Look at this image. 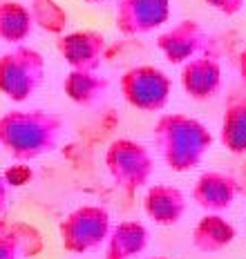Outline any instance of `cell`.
I'll use <instances>...</instances> for the list:
<instances>
[{
	"mask_svg": "<svg viewBox=\"0 0 246 259\" xmlns=\"http://www.w3.org/2000/svg\"><path fill=\"white\" fill-rule=\"evenodd\" d=\"M65 132L63 116L45 110H9L0 116V148L18 163L54 152Z\"/></svg>",
	"mask_w": 246,
	"mask_h": 259,
	"instance_id": "cell-1",
	"label": "cell"
},
{
	"mask_svg": "<svg viewBox=\"0 0 246 259\" xmlns=\"http://www.w3.org/2000/svg\"><path fill=\"white\" fill-rule=\"evenodd\" d=\"M159 154L173 172H188L204 161L213 137L204 123L186 114H163L152 132Z\"/></svg>",
	"mask_w": 246,
	"mask_h": 259,
	"instance_id": "cell-2",
	"label": "cell"
},
{
	"mask_svg": "<svg viewBox=\"0 0 246 259\" xmlns=\"http://www.w3.org/2000/svg\"><path fill=\"white\" fill-rule=\"evenodd\" d=\"M45 76V58L27 45H16L0 54V94L14 103L27 101L40 88Z\"/></svg>",
	"mask_w": 246,
	"mask_h": 259,
	"instance_id": "cell-3",
	"label": "cell"
},
{
	"mask_svg": "<svg viewBox=\"0 0 246 259\" xmlns=\"http://www.w3.org/2000/svg\"><path fill=\"white\" fill-rule=\"evenodd\" d=\"M105 165L116 188L132 194L148 186L154 170L152 154L143 143L132 139H116L105 152Z\"/></svg>",
	"mask_w": 246,
	"mask_h": 259,
	"instance_id": "cell-4",
	"label": "cell"
},
{
	"mask_svg": "<svg viewBox=\"0 0 246 259\" xmlns=\"http://www.w3.org/2000/svg\"><path fill=\"white\" fill-rule=\"evenodd\" d=\"M58 233L67 252L81 255L96 250L103 241H108L112 233L110 212L103 206H81L61 221Z\"/></svg>",
	"mask_w": 246,
	"mask_h": 259,
	"instance_id": "cell-5",
	"label": "cell"
},
{
	"mask_svg": "<svg viewBox=\"0 0 246 259\" xmlns=\"http://www.w3.org/2000/svg\"><path fill=\"white\" fill-rule=\"evenodd\" d=\"M119 90L128 105L141 112H161L173 94V80L154 65L130 67L119 80Z\"/></svg>",
	"mask_w": 246,
	"mask_h": 259,
	"instance_id": "cell-6",
	"label": "cell"
},
{
	"mask_svg": "<svg viewBox=\"0 0 246 259\" xmlns=\"http://www.w3.org/2000/svg\"><path fill=\"white\" fill-rule=\"evenodd\" d=\"M157 47L173 65H184L206 54H217L213 34L197 20H181L179 25L170 27L157 38Z\"/></svg>",
	"mask_w": 246,
	"mask_h": 259,
	"instance_id": "cell-7",
	"label": "cell"
},
{
	"mask_svg": "<svg viewBox=\"0 0 246 259\" xmlns=\"http://www.w3.org/2000/svg\"><path fill=\"white\" fill-rule=\"evenodd\" d=\"M170 0H119L116 29L123 36L150 34L168 23Z\"/></svg>",
	"mask_w": 246,
	"mask_h": 259,
	"instance_id": "cell-8",
	"label": "cell"
},
{
	"mask_svg": "<svg viewBox=\"0 0 246 259\" xmlns=\"http://www.w3.org/2000/svg\"><path fill=\"white\" fill-rule=\"evenodd\" d=\"M56 50L72 69H83V72H96L103 65L108 42L101 31L81 29L72 34H63L56 40Z\"/></svg>",
	"mask_w": 246,
	"mask_h": 259,
	"instance_id": "cell-9",
	"label": "cell"
},
{
	"mask_svg": "<svg viewBox=\"0 0 246 259\" xmlns=\"http://www.w3.org/2000/svg\"><path fill=\"white\" fill-rule=\"evenodd\" d=\"M181 88L195 101H208L222 90V63L217 54L197 56L181 67Z\"/></svg>",
	"mask_w": 246,
	"mask_h": 259,
	"instance_id": "cell-10",
	"label": "cell"
},
{
	"mask_svg": "<svg viewBox=\"0 0 246 259\" xmlns=\"http://www.w3.org/2000/svg\"><path fill=\"white\" fill-rule=\"evenodd\" d=\"M239 186L226 172L208 170L192 186V201L206 212H224L235 203Z\"/></svg>",
	"mask_w": 246,
	"mask_h": 259,
	"instance_id": "cell-11",
	"label": "cell"
},
{
	"mask_svg": "<svg viewBox=\"0 0 246 259\" xmlns=\"http://www.w3.org/2000/svg\"><path fill=\"white\" fill-rule=\"evenodd\" d=\"M188 201L179 188L170 183H154L143 197V212L157 226H175L186 214Z\"/></svg>",
	"mask_w": 246,
	"mask_h": 259,
	"instance_id": "cell-12",
	"label": "cell"
},
{
	"mask_svg": "<svg viewBox=\"0 0 246 259\" xmlns=\"http://www.w3.org/2000/svg\"><path fill=\"white\" fill-rule=\"evenodd\" d=\"M148 248V230L141 221L128 219L112 228L105 259H135Z\"/></svg>",
	"mask_w": 246,
	"mask_h": 259,
	"instance_id": "cell-13",
	"label": "cell"
},
{
	"mask_svg": "<svg viewBox=\"0 0 246 259\" xmlns=\"http://www.w3.org/2000/svg\"><path fill=\"white\" fill-rule=\"evenodd\" d=\"M235 226L228 219H224L219 212H208L199 219V224L192 230V246L201 252H219L228 248L235 239Z\"/></svg>",
	"mask_w": 246,
	"mask_h": 259,
	"instance_id": "cell-14",
	"label": "cell"
},
{
	"mask_svg": "<svg viewBox=\"0 0 246 259\" xmlns=\"http://www.w3.org/2000/svg\"><path fill=\"white\" fill-rule=\"evenodd\" d=\"M34 16L29 7L16 0L0 3V40L7 45H23L34 31Z\"/></svg>",
	"mask_w": 246,
	"mask_h": 259,
	"instance_id": "cell-15",
	"label": "cell"
},
{
	"mask_svg": "<svg viewBox=\"0 0 246 259\" xmlns=\"http://www.w3.org/2000/svg\"><path fill=\"white\" fill-rule=\"evenodd\" d=\"M67 99L74 101L76 105L90 107L99 101L105 99L110 90V83L105 76H99L96 72H83V69H72L63 80Z\"/></svg>",
	"mask_w": 246,
	"mask_h": 259,
	"instance_id": "cell-16",
	"label": "cell"
},
{
	"mask_svg": "<svg viewBox=\"0 0 246 259\" xmlns=\"http://www.w3.org/2000/svg\"><path fill=\"white\" fill-rule=\"evenodd\" d=\"M222 143L228 152L246 154V96L233 99L224 110Z\"/></svg>",
	"mask_w": 246,
	"mask_h": 259,
	"instance_id": "cell-17",
	"label": "cell"
},
{
	"mask_svg": "<svg viewBox=\"0 0 246 259\" xmlns=\"http://www.w3.org/2000/svg\"><path fill=\"white\" fill-rule=\"evenodd\" d=\"M29 12L34 16V23L50 34H63L69 23V16L56 0H31Z\"/></svg>",
	"mask_w": 246,
	"mask_h": 259,
	"instance_id": "cell-18",
	"label": "cell"
},
{
	"mask_svg": "<svg viewBox=\"0 0 246 259\" xmlns=\"http://www.w3.org/2000/svg\"><path fill=\"white\" fill-rule=\"evenodd\" d=\"M18 241V246L23 248V255L25 257H34L36 252L43 248V239H40V233L36 228H31L27 224H20V221H14L9 224V230H5Z\"/></svg>",
	"mask_w": 246,
	"mask_h": 259,
	"instance_id": "cell-19",
	"label": "cell"
},
{
	"mask_svg": "<svg viewBox=\"0 0 246 259\" xmlns=\"http://www.w3.org/2000/svg\"><path fill=\"white\" fill-rule=\"evenodd\" d=\"M23 255V248L18 246V241L14 239L9 233L0 230V259H20Z\"/></svg>",
	"mask_w": 246,
	"mask_h": 259,
	"instance_id": "cell-20",
	"label": "cell"
},
{
	"mask_svg": "<svg viewBox=\"0 0 246 259\" xmlns=\"http://www.w3.org/2000/svg\"><path fill=\"white\" fill-rule=\"evenodd\" d=\"M204 3L224 16H235L242 12V7H244V0H204Z\"/></svg>",
	"mask_w": 246,
	"mask_h": 259,
	"instance_id": "cell-21",
	"label": "cell"
},
{
	"mask_svg": "<svg viewBox=\"0 0 246 259\" xmlns=\"http://www.w3.org/2000/svg\"><path fill=\"white\" fill-rule=\"evenodd\" d=\"M5 177H7L9 186H12V188H18V186H25V183L31 179V170H29L25 163H16L14 168L9 170Z\"/></svg>",
	"mask_w": 246,
	"mask_h": 259,
	"instance_id": "cell-22",
	"label": "cell"
},
{
	"mask_svg": "<svg viewBox=\"0 0 246 259\" xmlns=\"http://www.w3.org/2000/svg\"><path fill=\"white\" fill-rule=\"evenodd\" d=\"M9 190H12V186H9L7 177L0 172V214H3L9 206Z\"/></svg>",
	"mask_w": 246,
	"mask_h": 259,
	"instance_id": "cell-23",
	"label": "cell"
},
{
	"mask_svg": "<svg viewBox=\"0 0 246 259\" xmlns=\"http://www.w3.org/2000/svg\"><path fill=\"white\" fill-rule=\"evenodd\" d=\"M239 76H242L244 85H246V50L239 54Z\"/></svg>",
	"mask_w": 246,
	"mask_h": 259,
	"instance_id": "cell-24",
	"label": "cell"
},
{
	"mask_svg": "<svg viewBox=\"0 0 246 259\" xmlns=\"http://www.w3.org/2000/svg\"><path fill=\"white\" fill-rule=\"evenodd\" d=\"M85 3H101V0H85Z\"/></svg>",
	"mask_w": 246,
	"mask_h": 259,
	"instance_id": "cell-25",
	"label": "cell"
},
{
	"mask_svg": "<svg viewBox=\"0 0 246 259\" xmlns=\"http://www.w3.org/2000/svg\"><path fill=\"white\" fill-rule=\"evenodd\" d=\"M150 259H166V257H150Z\"/></svg>",
	"mask_w": 246,
	"mask_h": 259,
	"instance_id": "cell-26",
	"label": "cell"
}]
</instances>
